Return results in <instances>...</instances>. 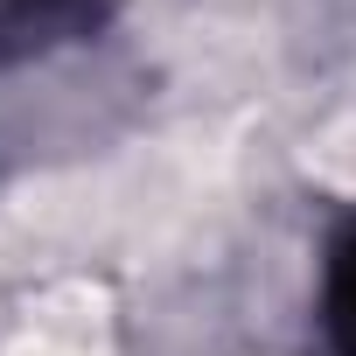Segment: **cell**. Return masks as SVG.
Segmentation results:
<instances>
[{"instance_id":"6da1fadb","label":"cell","mask_w":356,"mask_h":356,"mask_svg":"<svg viewBox=\"0 0 356 356\" xmlns=\"http://www.w3.org/2000/svg\"><path fill=\"white\" fill-rule=\"evenodd\" d=\"M335 335H342V356H356V245L335 266Z\"/></svg>"}]
</instances>
